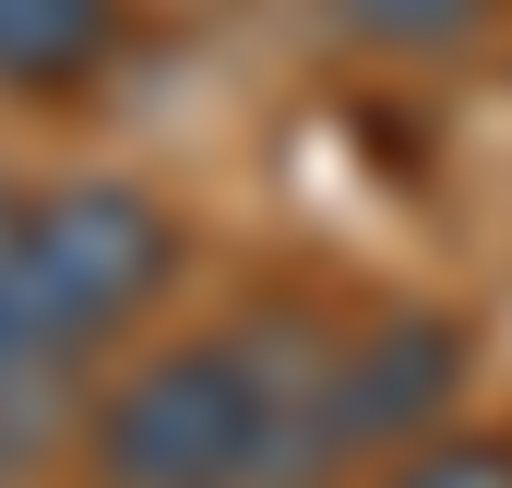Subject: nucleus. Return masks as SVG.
Instances as JSON below:
<instances>
[{"mask_svg":"<svg viewBox=\"0 0 512 488\" xmlns=\"http://www.w3.org/2000/svg\"><path fill=\"white\" fill-rule=\"evenodd\" d=\"M131 0H0V96H72L120 60Z\"/></svg>","mask_w":512,"mask_h":488,"instance_id":"20e7f679","label":"nucleus"},{"mask_svg":"<svg viewBox=\"0 0 512 488\" xmlns=\"http://www.w3.org/2000/svg\"><path fill=\"white\" fill-rule=\"evenodd\" d=\"M60 441H72V369L0 358V488H36Z\"/></svg>","mask_w":512,"mask_h":488,"instance_id":"39448f33","label":"nucleus"},{"mask_svg":"<svg viewBox=\"0 0 512 488\" xmlns=\"http://www.w3.org/2000/svg\"><path fill=\"white\" fill-rule=\"evenodd\" d=\"M179 274V227L131 179H0V358L72 369Z\"/></svg>","mask_w":512,"mask_h":488,"instance_id":"f03ea898","label":"nucleus"},{"mask_svg":"<svg viewBox=\"0 0 512 488\" xmlns=\"http://www.w3.org/2000/svg\"><path fill=\"white\" fill-rule=\"evenodd\" d=\"M310 369H322L310 310L215 322V334L143 358L96 405L84 465H96V488H334L322 429H310Z\"/></svg>","mask_w":512,"mask_h":488,"instance_id":"f257e3e1","label":"nucleus"},{"mask_svg":"<svg viewBox=\"0 0 512 488\" xmlns=\"http://www.w3.org/2000/svg\"><path fill=\"white\" fill-rule=\"evenodd\" d=\"M370 488H512V429H453V441H405L382 453Z\"/></svg>","mask_w":512,"mask_h":488,"instance_id":"0eeeda50","label":"nucleus"},{"mask_svg":"<svg viewBox=\"0 0 512 488\" xmlns=\"http://www.w3.org/2000/svg\"><path fill=\"white\" fill-rule=\"evenodd\" d=\"M453 393H465V334H453L441 310H358V322H322V369H310L322 477L429 441Z\"/></svg>","mask_w":512,"mask_h":488,"instance_id":"7ed1b4c3","label":"nucleus"},{"mask_svg":"<svg viewBox=\"0 0 512 488\" xmlns=\"http://www.w3.org/2000/svg\"><path fill=\"white\" fill-rule=\"evenodd\" d=\"M358 48H393V60H441V48H465L501 0H322Z\"/></svg>","mask_w":512,"mask_h":488,"instance_id":"423d86ee","label":"nucleus"}]
</instances>
